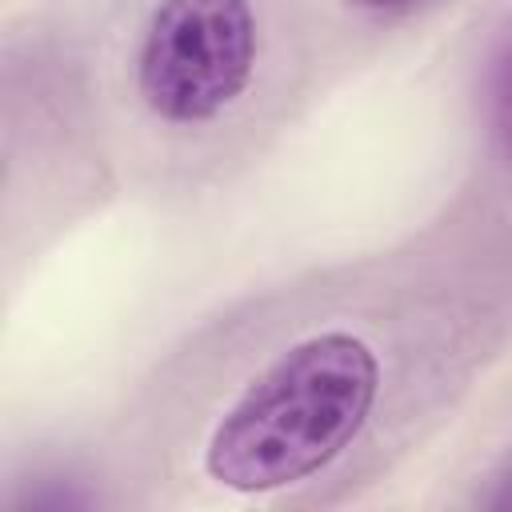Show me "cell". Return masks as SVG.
I'll use <instances>...</instances> for the list:
<instances>
[{"label":"cell","instance_id":"obj_4","mask_svg":"<svg viewBox=\"0 0 512 512\" xmlns=\"http://www.w3.org/2000/svg\"><path fill=\"white\" fill-rule=\"evenodd\" d=\"M480 504H484V508H500V512H508V508H512V460H508V468H504V472H496V476H492V488L480 496Z\"/></svg>","mask_w":512,"mask_h":512},{"label":"cell","instance_id":"obj_1","mask_svg":"<svg viewBox=\"0 0 512 512\" xmlns=\"http://www.w3.org/2000/svg\"><path fill=\"white\" fill-rule=\"evenodd\" d=\"M376 384V356L352 332L292 344L212 428L208 476L236 492H272L320 472L364 428Z\"/></svg>","mask_w":512,"mask_h":512},{"label":"cell","instance_id":"obj_3","mask_svg":"<svg viewBox=\"0 0 512 512\" xmlns=\"http://www.w3.org/2000/svg\"><path fill=\"white\" fill-rule=\"evenodd\" d=\"M488 120H492L496 140L512 152V36L500 48L492 76H488Z\"/></svg>","mask_w":512,"mask_h":512},{"label":"cell","instance_id":"obj_5","mask_svg":"<svg viewBox=\"0 0 512 512\" xmlns=\"http://www.w3.org/2000/svg\"><path fill=\"white\" fill-rule=\"evenodd\" d=\"M348 4L364 12H404V8H416L420 0H348Z\"/></svg>","mask_w":512,"mask_h":512},{"label":"cell","instance_id":"obj_2","mask_svg":"<svg viewBox=\"0 0 512 512\" xmlns=\"http://www.w3.org/2000/svg\"><path fill=\"white\" fill-rule=\"evenodd\" d=\"M256 64L248 0H160L148 16L136 84L144 104L172 124L220 116Z\"/></svg>","mask_w":512,"mask_h":512}]
</instances>
